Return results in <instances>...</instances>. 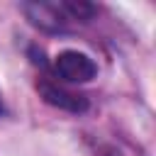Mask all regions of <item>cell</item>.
Instances as JSON below:
<instances>
[{
  "label": "cell",
  "mask_w": 156,
  "mask_h": 156,
  "mask_svg": "<svg viewBox=\"0 0 156 156\" xmlns=\"http://www.w3.org/2000/svg\"><path fill=\"white\" fill-rule=\"evenodd\" d=\"M37 88H39L41 98H44L49 105L58 107V110L76 112V115L88 110V100H85V95L73 93V90H68V88H63V85H58V83H54V80H46V78H44V80L37 83Z\"/></svg>",
  "instance_id": "cell-3"
},
{
  "label": "cell",
  "mask_w": 156,
  "mask_h": 156,
  "mask_svg": "<svg viewBox=\"0 0 156 156\" xmlns=\"http://www.w3.org/2000/svg\"><path fill=\"white\" fill-rule=\"evenodd\" d=\"M22 12L27 20L49 34H61L68 32L76 24L90 22L95 15V5L83 2V0H61V2H24Z\"/></svg>",
  "instance_id": "cell-1"
},
{
  "label": "cell",
  "mask_w": 156,
  "mask_h": 156,
  "mask_svg": "<svg viewBox=\"0 0 156 156\" xmlns=\"http://www.w3.org/2000/svg\"><path fill=\"white\" fill-rule=\"evenodd\" d=\"M5 112V105H2V95H0V115Z\"/></svg>",
  "instance_id": "cell-4"
},
{
  "label": "cell",
  "mask_w": 156,
  "mask_h": 156,
  "mask_svg": "<svg viewBox=\"0 0 156 156\" xmlns=\"http://www.w3.org/2000/svg\"><path fill=\"white\" fill-rule=\"evenodd\" d=\"M54 71L61 80L66 83H88L90 78H95L98 73V63L83 54V51H76V49H66L56 56L54 61Z\"/></svg>",
  "instance_id": "cell-2"
}]
</instances>
